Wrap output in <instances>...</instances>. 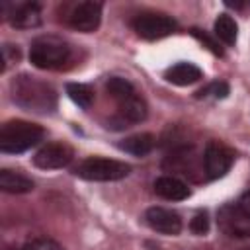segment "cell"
<instances>
[{
  "mask_svg": "<svg viewBox=\"0 0 250 250\" xmlns=\"http://www.w3.org/2000/svg\"><path fill=\"white\" fill-rule=\"evenodd\" d=\"M10 88H12V100L27 111L51 113L57 107L55 90L47 82L39 80L37 76L20 74L12 80Z\"/></svg>",
  "mask_w": 250,
  "mask_h": 250,
  "instance_id": "6da1fadb",
  "label": "cell"
},
{
  "mask_svg": "<svg viewBox=\"0 0 250 250\" xmlns=\"http://www.w3.org/2000/svg\"><path fill=\"white\" fill-rule=\"evenodd\" d=\"M72 59L70 45L57 35H41L31 41L29 61L33 66L43 70H59Z\"/></svg>",
  "mask_w": 250,
  "mask_h": 250,
  "instance_id": "7a4b0ae2",
  "label": "cell"
},
{
  "mask_svg": "<svg viewBox=\"0 0 250 250\" xmlns=\"http://www.w3.org/2000/svg\"><path fill=\"white\" fill-rule=\"evenodd\" d=\"M45 131L43 127L23 121V119H12L6 121L0 129V150L8 154H20L31 146H35L43 139Z\"/></svg>",
  "mask_w": 250,
  "mask_h": 250,
  "instance_id": "3957f363",
  "label": "cell"
},
{
  "mask_svg": "<svg viewBox=\"0 0 250 250\" xmlns=\"http://www.w3.org/2000/svg\"><path fill=\"white\" fill-rule=\"evenodd\" d=\"M129 172H131L129 164L113 158H102V156H90L82 160L74 170L78 178L90 180V182H115L125 178Z\"/></svg>",
  "mask_w": 250,
  "mask_h": 250,
  "instance_id": "277c9868",
  "label": "cell"
},
{
  "mask_svg": "<svg viewBox=\"0 0 250 250\" xmlns=\"http://www.w3.org/2000/svg\"><path fill=\"white\" fill-rule=\"evenodd\" d=\"M217 225L219 229L232 238H246L250 236V213H246L240 205L227 203L217 211Z\"/></svg>",
  "mask_w": 250,
  "mask_h": 250,
  "instance_id": "5b68a950",
  "label": "cell"
},
{
  "mask_svg": "<svg viewBox=\"0 0 250 250\" xmlns=\"http://www.w3.org/2000/svg\"><path fill=\"white\" fill-rule=\"evenodd\" d=\"M234 150L230 146H227L225 143L221 141H209L205 145V150H203V166H205V174L215 180V178H221L225 176L232 162H234Z\"/></svg>",
  "mask_w": 250,
  "mask_h": 250,
  "instance_id": "8992f818",
  "label": "cell"
},
{
  "mask_svg": "<svg viewBox=\"0 0 250 250\" xmlns=\"http://www.w3.org/2000/svg\"><path fill=\"white\" fill-rule=\"evenodd\" d=\"M133 29L139 37L154 41L176 31V21L164 14H141L133 20Z\"/></svg>",
  "mask_w": 250,
  "mask_h": 250,
  "instance_id": "52a82bcc",
  "label": "cell"
},
{
  "mask_svg": "<svg viewBox=\"0 0 250 250\" xmlns=\"http://www.w3.org/2000/svg\"><path fill=\"white\" fill-rule=\"evenodd\" d=\"M72 156L74 152L66 143H49L35 152L33 164L41 170H57L66 166L72 160Z\"/></svg>",
  "mask_w": 250,
  "mask_h": 250,
  "instance_id": "ba28073f",
  "label": "cell"
},
{
  "mask_svg": "<svg viewBox=\"0 0 250 250\" xmlns=\"http://www.w3.org/2000/svg\"><path fill=\"white\" fill-rule=\"evenodd\" d=\"M102 21V4L100 2H80L72 8L68 16L70 27L82 33H92Z\"/></svg>",
  "mask_w": 250,
  "mask_h": 250,
  "instance_id": "9c48e42d",
  "label": "cell"
},
{
  "mask_svg": "<svg viewBox=\"0 0 250 250\" xmlns=\"http://www.w3.org/2000/svg\"><path fill=\"white\" fill-rule=\"evenodd\" d=\"M145 219H146V225L160 232V234H168V236H174L182 230V219L176 211H170L166 207H148L146 213H145Z\"/></svg>",
  "mask_w": 250,
  "mask_h": 250,
  "instance_id": "30bf717a",
  "label": "cell"
},
{
  "mask_svg": "<svg viewBox=\"0 0 250 250\" xmlns=\"http://www.w3.org/2000/svg\"><path fill=\"white\" fill-rule=\"evenodd\" d=\"M8 21L18 29H31L41 23V8L35 2L18 4L14 12L8 16Z\"/></svg>",
  "mask_w": 250,
  "mask_h": 250,
  "instance_id": "8fae6325",
  "label": "cell"
},
{
  "mask_svg": "<svg viewBox=\"0 0 250 250\" xmlns=\"http://www.w3.org/2000/svg\"><path fill=\"white\" fill-rule=\"evenodd\" d=\"M154 191L156 195L168 199V201H182V199H188L189 197V188L174 178V176H160L154 180Z\"/></svg>",
  "mask_w": 250,
  "mask_h": 250,
  "instance_id": "7c38bea8",
  "label": "cell"
},
{
  "mask_svg": "<svg viewBox=\"0 0 250 250\" xmlns=\"http://www.w3.org/2000/svg\"><path fill=\"white\" fill-rule=\"evenodd\" d=\"M201 76H203L201 68L195 66L193 62H178V64L170 66L164 74V78L176 86H189V84L197 82Z\"/></svg>",
  "mask_w": 250,
  "mask_h": 250,
  "instance_id": "4fadbf2b",
  "label": "cell"
},
{
  "mask_svg": "<svg viewBox=\"0 0 250 250\" xmlns=\"http://www.w3.org/2000/svg\"><path fill=\"white\" fill-rule=\"evenodd\" d=\"M0 188L6 193H27L33 189V182H31V178H27L25 174H21L18 170L2 168L0 170Z\"/></svg>",
  "mask_w": 250,
  "mask_h": 250,
  "instance_id": "5bb4252c",
  "label": "cell"
},
{
  "mask_svg": "<svg viewBox=\"0 0 250 250\" xmlns=\"http://www.w3.org/2000/svg\"><path fill=\"white\" fill-rule=\"evenodd\" d=\"M117 107H119V115L123 117L125 123H139L146 117V104L137 92L127 96L125 100L117 102Z\"/></svg>",
  "mask_w": 250,
  "mask_h": 250,
  "instance_id": "9a60e30c",
  "label": "cell"
},
{
  "mask_svg": "<svg viewBox=\"0 0 250 250\" xmlns=\"http://www.w3.org/2000/svg\"><path fill=\"white\" fill-rule=\"evenodd\" d=\"M156 145V139L154 135L150 133H137L133 137H127L119 143V148L129 152V154H135V156H145L148 154Z\"/></svg>",
  "mask_w": 250,
  "mask_h": 250,
  "instance_id": "2e32d148",
  "label": "cell"
},
{
  "mask_svg": "<svg viewBox=\"0 0 250 250\" xmlns=\"http://www.w3.org/2000/svg\"><path fill=\"white\" fill-rule=\"evenodd\" d=\"M215 35L227 43V45H234L236 43V33H238V25L236 21L229 16V14H221L217 20H215Z\"/></svg>",
  "mask_w": 250,
  "mask_h": 250,
  "instance_id": "e0dca14e",
  "label": "cell"
},
{
  "mask_svg": "<svg viewBox=\"0 0 250 250\" xmlns=\"http://www.w3.org/2000/svg\"><path fill=\"white\" fill-rule=\"evenodd\" d=\"M66 94L68 98L80 105L82 109H90V105L94 104V90L88 84H78V82H70L66 84Z\"/></svg>",
  "mask_w": 250,
  "mask_h": 250,
  "instance_id": "ac0fdd59",
  "label": "cell"
},
{
  "mask_svg": "<svg viewBox=\"0 0 250 250\" xmlns=\"http://www.w3.org/2000/svg\"><path fill=\"white\" fill-rule=\"evenodd\" d=\"M164 168L172 170V172H180L184 176H191L195 166H193V156H188L186 150L182 152H174L164 160Z\"/></svg>",
  "mask_w": 250,
  "mask_h": 250,
  "instance_id": "d6986e66",
  "label": "cell"
},
{
  "mask_svg": "<svg viewBox=\"0 0 250 250\" xmlns=\"http://www.w3.org/2000/svg\"><path fill=\"white\" fill-rule=\"evenodd\" d=\"M105 90H107V94H109L115 102H121V100H125L127 96H131V94L137 92L135 86H133L129 80L119 78V76H111V78L105 82Z\"/></svg>",
  "mask_w": 250,
  "mask_h": 250,
  "instance_id": "ffe728a7",
  "label": "cell"
},
{
  "mask_svg": "<svg viewBox=\"0 0 250 250\" xmlns=\"http://www.w3.org/2000/svg\"><path fill=\"white\" fill-rule=\"evenodd\" d=\"M21 250H64L59 242L51 240V238H45V236H39V238H31L27 240Z\"/></svg>",
  "mask_w": 250,
  "mask_h": 250,
  "instance_id": "44dd1931",
  "label": "cell"
},
{
  "mask_svg": "<svg viewBox=\"0 0 250 250\" xmlns=\"http://www.w3.org/2000/svg\"><path fill=\"white\" fill-rule=\"evenodd\" d=\"M20 57H21V53H20V49H18V45H4L2 47V72H6V68L10 66V64H14V62H18L20 61Z\"/></svg>",
  "mask_w": 250,
  "mask_h": 250,
  "instance_id": "7402d4cb",
  "label": "cell"
},
{
  "mask_svg": "<svg viewBox=\"0 0 250 250\" xmlns=\"http://www.w3.org/2000/svg\"><path fill=\"white\" fill-rule=\"evenodd\" d=\"M209 92H213V96H217V98H225V96L229 94V86H227L225 82H215V84H211V86H207V88H201V90L197 92V98H203V96H207Z\"/></svg>",
  "mask_w": 250,
  "mask_h": 250,
  "instance_id": "603a6c76",
  "label": "cell"
},
{
  "mask_svg": "<svg viewBox=\"0 0 250 250\" xmlns=\"http://www.w3.org/2000/svg\"><path fill=\"white\" fill-rule=\"evenodd\" d=\"M189 229H191L195 234H205V232L209 230V219H207V215H205V213H197V215L191 219Z\"/></svg>",
  "mask_w": 250,
  "mask_h": 250,
  "instance_id": "cb8c5ba5",
  "label": "cell"
},
{
  "mask_svg": "<svg viewBox=\"0 0 250 250\" xmlns=\"http://www.w3.org/2000/svg\"><path fill=\"white\" fill-rule=\"evenodd\" d=\"M193 35H195L197 39H201L203 43H207V47H209V49H211L213 53H217V55H221V49L217 47V43H215V41H211V39H209L207 35H203V33L199 31V29H193Z\"/></svg>",
  "mask_w": 250,
  "mask_h": 250,
  "instance_id": "d4e9b609",
  "label": "cell"
},
{
  "mask_svg": "<svg viewBox=\"0 0 250 250\" xmlns=\"http://www.w3.org/2000/svg\"><path fill=\"white\" fill-rule=\"evenodd\" d=\"M238 205L246 211V213H250V189H246L242 195H240V201H238Z\"/></svg>",
  "mask_w": 250,
  "mask_h": 250,
  "instance_id": "484cf974",
  "label": "cell"
},
{
  "mask_svg": "<svg viewBox=\"0 0 250 250\" xmlns=\"http://www.w3.org/2000/svg\"><path fill=\"white\" fill-rule=\"evenodd\" d=\"M244 250H250V248H244Z\"/></svg>",
  "mask_w": 250,
  "mask_h": 250,
  "instance_id": "4316f807",
  "label": "cell"
}]
</instances>
